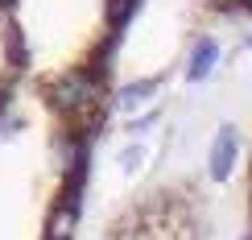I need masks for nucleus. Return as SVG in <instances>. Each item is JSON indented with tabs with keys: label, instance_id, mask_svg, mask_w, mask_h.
Here are the masks:
<instances>
[{
	"label": "nucleus",
	"instance_id": "7ed1b4c3",
	"mask_svg": "<svg viewBox=\"0 0 252 240\" xmlns=\"http://www.w3.org/2000/svg\"><path fill=\"white\" fill-rule=\"evenodd\" d=\"M219 17H252V0H203Z\"/></svg>",
	"mask_w": 252,
	"mask_h": 240
},
{
	"label": "nucleus",
	"instance_id": "f03ea898",
	"mask_svg": "<svg viewBox=\"0 0 252 240\" xmlns=\"http://www.w3.org/2000/svg\"><path fill=\"white\" fill-rule=\"evenodd\" d=\"M141 0H0V70L112 100V62Z\"/></svg>",
	"mask_w": 252,
	"mask_h": 240
},
{
	"label": "nucleus",
	"instance_id": "20e7f679",
	"mask_svg": "<svg viewBox=\"0 0 252 240\" xmlns=\"http://www.w3.org/2000/svg\"><path fill=\"white\" fill-rule=\"evenodd\" d=\"M244 236L252 240V145H248V166H244Z\"/></svg>",
	"mask_w": 252,
	"mask_h": 240
},
{
	"label": "nucleus",
	"instance_id": "f257e3e1",
	"mask_svg": "<svg viewBox=\"0 0 252 240\" xmlns=\"http://www.w3.org/2000/svg\"><path fill=\"white\" fill-rule=\"evenodd\" d=\"M108 103L0 70V240H75Z\"/></svg>",
	"mask_w": 252,
	"mask_h": 240
}]
</instances>
